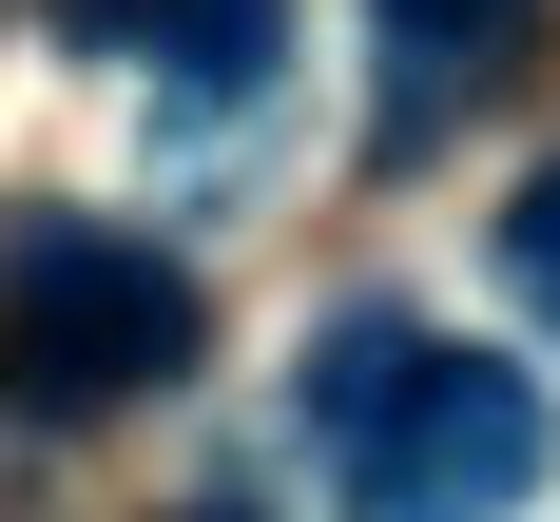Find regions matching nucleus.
Masks as SVG:
<instances>
[{
	"label": "nucleus",
	"mask_w": 560,
	"mask_h": 522,
	"mask_svg": "<svg viewBox=\"0 0 560 522\" xmlns=\"http://www.w3.org/2000/svg\"><path fill=\"white\" fill-rule=\"evenodd\" d=\"M310 445H329L348 522H503L560 464V406L503 348L406 329V310H329L310 329Z\"/></svg>",
	"instance_id": "1"
},
{
	"label": "nucleus",
	"mask_w": 560,
	"mask_h": 522,
	"mask_svg": "<svg viewBox=\"0 0 560 522\" xmlns=\"http://www.w3.org/2000/svg\"><path fill=\"white\" fill-rule=\"evenodd\" d=\"M174 368H194V271H174L155 232H97V213L20 232V271H0V387L20 406L97 426V406L174 387Z\"/></svg>",
	"instance_id": "2"
},
{
	"label": "nucleus",
	"mask_w": 560,
	"mask_h": 522,
	"mask_svg": "<svg viewBox=\"0 0 560 522\" xmlns=\"http://www.w3.org/2000/svg\"><path fill=\"white\" fill-rule=\"evenodd\" d=\"M78 58H136V78H174V97H252L290 39V0H39Z\"/></svg>",
	"instance_id": "3"
},
{
	"label": "nucleus",
	"mask_w": 560,
	"mask_h": 522,
	"mask_svg": "<svg viewBox=\"0 0 560 522\" xmlns=\"http://www.w3.org/2000/svg\"><path fill=\"white\" fill-rule=\"evenodd\" d=\"M368 39H387V136H445V116L541 39V0H368Z\"/></svg>",
	"instance_id": "4"
},
{
	"label": "nucleus",
	"mask_w": 560,
	"mask_h": 522,
	"mask_svg": "<svg viewBox=\"0 0 560 522\" xmlns=\"http://www.w3.org/2000/svg\"><path fill=\"white\" fill-rule=\"evenodd\" d=\"M503 271H522V310H560V155L522 174V213H503Z\"/></svg>",
	"instance_id": "5"
},
{
	"label": "nucleus",
	"mask_w": 560,
	"mask_h": 522,
	"mask_svg": "<svg viewBox=\"0 0 560 522\" xmlns=\"http://www.w3.org/2000/svg\"><path fill=\"white\" fill-rule=\"evenodd\" d=\"M174 522H252V503H174Z\"/></svg>",
	"instance_id": "6"
}]
</instances>
